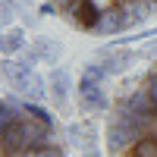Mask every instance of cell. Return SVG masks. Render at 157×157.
Instances as JSON below:
<instances>
[{
	"label": "cell",
	"instance_id": "obj_1",
	"mask_svg": "<svg viewBox=\"0 0 157 157\" xmlns=\"http://www.w3.org/2000/svg\"><path fill=\"white\" fill-rule=\"evenodd\" d=\"M104 138L107 157H157V60L113 94Z\"/></svg>",
	"mask_w": 157,
	"mask_h": 157
},
{
	"label": "cell",
	"instance_id": "obj_2",
	"mask_svg": "<svg viewBox=\"0 0 157 157\" xmlns=\"http://www.w3.org/2000/svg\"><path fill=\"white\" fill-rule=\"evenodd\" d=\"M66 132L44 107L0 98V157H69Z\"/></svg>",
	"mask_w": 157,
	"mask_h": 157
},
{
	"label": "cell",
	"instance_id": "obj_3",
	"mask_svg": "<svg viewBox=\"0 0 157 157\" xmlns=\"http://www.w3.org/2000/svg\"><path fill=\"white\" fill-rule=\"evenodd\" d=\"M57 16L85 35H123L157 19V0H47Z\"/></svg>",
	"mask_w": 157,
	"mask_h": 157
},
{
	"label": "cell",
	"instance_id": "obj_4",
	"mask_svg": "<svg viewBox=\"0 0 157 157\" xmlns=\"http://www.w3.org/2000/svg\"><path fill=\"white\" fill-rule=\"evenodd\" d=\"M78 107H82V113H107V110H110L107 91H104L101 85L78 91Z\"/></svg>",
	"mask_w": 157,
	"mask_h": 157
},
{
	"label": "cell",
	"instance_id": "obj_5",
	"mask_svg": "<svg viewBox=\"0 0 157 157\" xmlns=\"http://www.w3.org/2000/svg\"><path fill=\"white\" fill-rule=\"evenodd\" d=\"M66 141H69V145L72 148H78V151H88V148H94V141H98V135H94V129H91L88 123L85 126H69L66 129Z\"/></svg>",
	"mask_w": 157,
	"mask_h": 157
},
{
	"label": "cell",
	"instance_id": "obj_6",
	"mask_svg": "<svg viewBox=\"0 0 157 157\" xmlns=\"http://www.w3.org/2000/svg\"><path fill=\"white\" fill-rule=\"evenodd\" d=\"M22 32L19 29H10L0 35V54H16V50H22Z\"/></svg>",
	"mask_w": 157,
	"mask_h": 157
},
{
	"label": "cell",
	"instance_id": "obj_7",
	"mask_svg": "<svg viewBox=\"0 0 157 157\" xmlns=\"http://www.w3.org/2000/svg\"><path fill=\"white\" fill-rule=\"evenodd\" d=\"M50 85H54V98H57V104H63V98H66V88H69V75H66V69H54V75H50Z\"/></svg>",
	"mask_w": 157,
	"mask_h": 157
},
{
	"label": "cell",
	"instance_id": "obj_8",
	"mask_svg": "<svg viewBox=\"0 0 157 157\" xmlns=\"http://www.w3.org/2000/svg\"><path fill=\"white\" fill-rule=\"evenodd\" d=\"M129 63H132V54H113V57L107 60V66H104V69H107V72H123Z\"/></svg>",
	"mask_w": 157,
	"mask_h": 157
},
{
	"label": "cell",
	"instance_id": "obj_9",
	"mask_svg": "<svg viewBox=\"0 0 157 157\" xmlns=\"http://www.w3.org/2000/svg\"><path fill=\"white\" fill-rule=\"evenodd\" d=\"M82 157H101V154H98V148H88V151H82Z\"/></svg>",
	"mask_w": 157,
	"mask_h": 157
}]
</instances>
